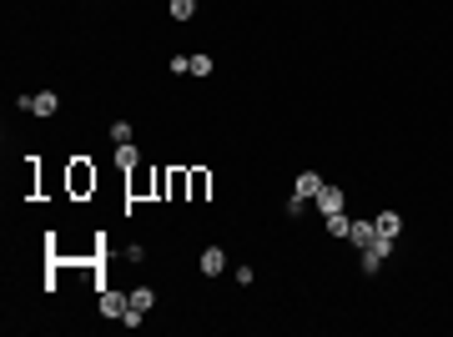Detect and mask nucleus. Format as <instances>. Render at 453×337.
<instances>
[{"mask_svg":"<svg viewBox=\"0 0 453 337\" xmlns=\"http://www.w3.org/2000/svg\"><path fill=\"white\" fill-rule=\"evenodd\" d=\"M21 111H31V116H55V111H61V96H55V91H36V96H21Z\"/></svg>","mask_w":453,"mask_h":337,"instance_id":"obj_1","label":"nucleus"},{"mask_svg":"<svg viewBox=\"0 0 453 337\" xmlns=\"http://www.w3.org/2000/svg\"><path fill=\"white\" fill-rule=\"evenodd\" d=\"M312 206H317L322 216H332V211H343V206H348V197H343V187H327V182H322V192L312 197Z\"/></svg>","mask_w":453,"mask_h":337,"instance_id":"obj_2","label":"nucleus"},{"mask_svg":"<svg viewBox=\"0 0 453 337\" xmlns=\"http://www.w3.org/2000/svg\"><path fill=\"white\" fill-rule=\"evenodd\" d=\"M126 302H131L126 292H111V287H101V302H96V312H101V317H126Z\"/></svg>","mask_w":453,"mask_h":337,"instance_id":"obj_3","label":"nucleus"},{"mask_svg":"<svg viewBox=\"0 0 453 337\" xmlns=\"http://www.w3.org/2000/svg\"><path fill=\"white\" fill-rule=\"evenodd\" d=\"M197 267H202V277H222V272H226V252H222V247H207Z\"/></svg>","mask_w":453,"mask_h":337,"instance_id":"obj_4","label":"nucleus"},{"mask_svg":"<svg viewBox=\"0 0 453 337\" xmlns=\"http://www.w3.org/2000/svg\"><path fill=\"white\" fill-rule=\"evenodd\" d=\"M373 227H378V237H398V232H403V216H398V211H378Z\"/></svg>","mask_w":453,"mask_h":337,"instance_id":"obj_5","label":"nucleus"},{"mask_svg":"<svg viewBox=\"0 0 453 337\" xmlns=\"http://www.w3.org/2000/svg\"><path fill=\"white\" fill-rule=\"evenodd\" d=\"M126 307H131V312H141V317H146V312H151V307H156V292H151V287H131V302H126Z\"/></svg>","mask_w":453,"mask_h":337,"instance_id":"obj_6","label":"nucleus"},{"mask_svg":"<svg viewBox=\"0 0 453 337\" xmlns=\"http://www.w3.org/2000/svg\"><path fill=\"white\" fill-rule=\"evenodd\" d=\"M322 221H327V237H348V232H353V216H348V211H332V216H322Z\"/></svg>","mask_w":453,"mask_h":337,"instance_id":"obj_7","label":"nucleus"},{"mask_svg":"<svg viewBox=\"0 0 453 337\" xmlns=\"http://www.w3.org/2000/svg\"><path fill=\"white\" fill-rule=\"evenodd\" d=\"M293 192H298V197H307V201H312V197H317V192H322V177H317V172H302V177H298V187H293Z\"/></svg>","mask_w":453,"mask_h":337,"instance_id":"obj_8","label":"nucleus"},{"mask_svg":"<svg viewBox=\"0 0 453 337\" xmlns=\"http://www.w3.org/2000/svg\"><path fill=\"white\" fill-rule=\"evenodd\" d=\"M373 237H378L373 221H353V232H348V242H358V247H373Z\"/></svg>","mask_w":453,"mask_h":337,"instance_id":"obj_9","label":"nucleus"},{"mask_svg":"<svg viewBox=\"0 0 453 337\" xmlns=\"http://www.w3.org/2000/svg\"><path fill=\"white\" fill-rule=\"evenodd\" d=\"M197 16V0H172V21H192Z\"/></svg>","mask_w":453,"mask_h":337,"instance_id":"obj_10","label":"nucleus"},{"mask_svg":"<svg viewBox=\"0 0 453 337\" xmlns=\"http://www.w3.org/2000/svg\"><path fill=\"white\" fill-rule=\"evenodd\" d=\"M71 187H76V192L96 187V172H86V166H76V172H71Z\"/></svg>","mask_w":453,"mask_h":337,"instance_id":"obj_11","label":"nucleus"},{"mask_svg":"<svg viewBox=\"0 0 453 337\" xmlns=\"http://www.w3.org/2000/svg\"><path fill=\"white\" fill-rule=\"evenodd\" d=\"M116 161H121V166H126V172H131V166L141 161V156H136V141H126V146H116Z\"/></svg>","mask_w":453,"mask_h":337,"instance_id":"obj_12","label":"nucleus"},{"mask_svg":"<svg viewBox=\"0 0 453 337\" xmlns=\"http://www.w3.org/2000/svg\"><path fill=\"white\" fill-rule=\"evenodd\" d=\"M111 141L126 146V141H131V126H126V121H111Z\"/></svg>","mask_w":453,"mask_h":337,"instance_id":"obj_13","label":"nucleus"},{"mask_svg":"<svg viewBox=\"0 0 453 337\" xmlns=\"http://www.w3.org/2000/svg\"><path fill=\"white\" fill-rule=\"evenodd\" d=\"M192 76H212V55H192Z\"/></svg>","mask_w":453,"mask_h":337,"instance_id":"obj_14","label":"nucleus"},{"mask_svg":"<svg viewBox=\"0 0 453 337\" xmlns=\"http://www.w3.org/2000/svg\"><path fill=\"white\" fill-rule=\"evenodd\" d=\"M307 206H312V201H307V197H298V192H293V201H288V216H302V211H307Z\"/></svg>","mask_w":453,"mask_h":337,"instance_id":"obj_15","label":"nucleus"},{"mask_svg":"<svg viewBox=\"0 0 453 337\" xmlns=\"http://www.w3.org/2000/svg\"><path fill=\"white\" fill-rule=\"evenodd\" d=\"M378 267H383V257H378L373 247H363V272H378Z\"/></svg>","mask_w":453,"mask_h":337,"instance_id":"obj_16","label":"nucleus"}]
</instances>
